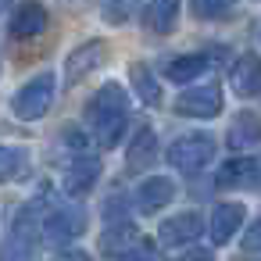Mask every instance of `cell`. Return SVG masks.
Returning <instances> with one entry per match:
<instances>
[{"label": "cell", "instance_id": "15", "mask_svg": "<svg viewBox=\"0 0 261 261\" xmlns=\"http://www.w3.org/2000/svg\"><path fill=\"white\" fill-rule=\"evenodd\" d=\"M257 179H261V168L250 158H232L218 168V186H229V190L232 186H254Z\"/></svg>", "mask_w": 261, "mask_h": 261}, {"label": "cell", "instance_id": "13", "mask_svg": "<svg viewBox=\"0 0 261 261\" xmlns=\"http://www.w3.org/2000/svg\"><path fill=\"white\" fill-rule=\"evenodd\" d=\"M240 225H243V204H218V207L211 211L207 232H211L215 243H229Z\"/></svg>", "mask_w": 261, "mask_h": 261}, {"label": "cell", "instance_id": "22", "mask_svg": "<svg viewBox=\"0 0 261 261\" xmlns=\"http://www.w3.org/2000/svg\"><path fill=\"white\" fill-rule=\"evenodd\" d=\"M136 8H140V0H104V4H100V11H104V18L111 25H122Z\"/></svg>", "mask_w": 261, "mask_h": 261}, {"label": "cell", "instance_id": "3", "mask_svg": "<svg viewBox=\"0 0 261 261\" xmlns=\"http://www.w3.org/2000/svg\"><path fill=\"white\" fill-rule=\"evenodd\" d=\"M50 104H54V75L43 72V75L29 79V83L15 93L11 111H15L22 122H36V118H43V115L50 111Z\"/></svg>", "mask_w": 261, "mask_h": 261}, {"label": "cell", "instance_id": "7", "mask_svg": "<svg viewBox=\"0 0 261 261\" xmlns=\"http://www.w3.org/2000/svg\"><path fill=\"white\" fill-rule=\"evenodd\" d=\"M97 179H100V161H97V158H75V161L65 168L61 186H65L68 197H83V193H90V190L97 186Z\"/></svg>", "mask_w": 261, "mask_h": 261}, {"label": "cell", "instance_id": "11", "mask_svg": "<svg viewBox=\"0 0 261 261\" xmlns=\"http://www.w3.org/2000/svg\"><path fill=\"white\" fill-rule=\"evenodd\" d=\"M47 29V11L43 4H36V0H25V4H18V11L11 15V36L15 40H33Z\"/></svg>", "mask_w": 261, "mask_h": 261}, {"label": "cell", "instance_id": "28", "mask_svg": "<svg viewBox=\"0 0 261 261\" xmlns=\"http://www.w3.org/2000/svg\"><path fill=\"white\" fill-rule=\"evenodd\" d=\"M11 8V0H0V11H8Z\"/></svg>", "mask_w": 261, "mask_h": 261}, {"label": "cell", "instance_id": "9", "mask_svg": "<svg viewBox=\"0 0 261 261\" xmlns=\"http://www.w3.org/2000/svg\"><path fill=\"white\" fill-rule=\"evenodd\" d=\"M172 197H175V182L165 179V175H150V179H143L140 190H136V207H140L143 215H154V211H161Z\"/></svg>", "mask_w": 261, "mask_h": 261}, {"label": "cell", "instance_id": "14", "mask_svg": "<svg viewBox=\"0 0 261 261\" xmlns=\"http://www.w3.org/2000/svg\"><path fill=\"white\" fill-rule=\"evenodd\" d=\"M154 154H158V140H154V133L143 125V129H136V136L129 140V147H125V165H129V172H143V168H150L154 165Z\"/></svg>", "mask_w": 261, "mask_h": 261}, {"label": "cell", "instance_id": "6", "mask_svg": "<svg viewBox=\"0 0 261 261\" xmlns=\"http://www.w3.org/2000/svg\"><path fill=\"white\" fill-rule=\"evenodd\" d=\"M175 111L182 118H215L222 111V86L218 83H204V86H193V90L179 93Z\"/></svg>", "mask_w": 261, "mask_h": 261}, {"label": "cell", "instance_id": "19", "mask_svg": "<svg viewBox=\"0 0 261 261\" xmlns=\"http://www.w3.org/2000/svg\"><path fill=\"white\" fill-rule=\"evenodd\" d=\"M136 240V225L133 222H115L104 236H100V250L108 254V257H115V254H125V247Z\"/></svg>", "mask_w": 261, "mask_h": 261}, {"label": "cell", "instance_id": "4", "mask_svg": "<svg viewBox=\"0 0 261 261\" xmlns=\"http://www.w3.org/2000/svg\"><path fill=\"white\" fill-rule=\"evenodd\" d=\"M211 158H215V143H211V136H204V133L179 136V140L168 147V161H172V168H179V172H200Z\"/></svg>", "mask_w": 261, "mask_h": 261}, {"label": "cell", "instance_id": "1", "mask_svg": "<svg viewBox=\"0 0 261 261\" xmlns=\"http://www.w3.org/2000/svg\"><path fill=\"white\" fill-rule=\"evenodd\" d=\"M125 118H129V108H125V90L118 83L100 86L97 97L86 104V125H90V133L100 147H115L122 140Z\"/></svg>", "mask_w": 261, "mask_h": 261}, {"label": "cell", "instance_id": "17", "mask_svg": "<svg viewBox=\"0 0 261 261\" xmlns=\"http://www.w3.org/2000/svg\"><path fill=\"white\" fill-rule=\"evenodd\" d=\"M207 72V58L204 54H182V58H172L168 65H165V75L172 79V83H193L197 75H204Z\"/></svg>", "mask_w": 261, "mask_h": 261}, {"label": "cell", "instance_id": "27", "mask_svg": "<svg viewBox=\"0 0 261 261\" xmlns=\"http://www.w3.org/2000/svg\"><path fill=\"white\" fill-rule=\"evenodd\" d=\"M65 143H72L75 150H83V147H86V140H83V136H79L75 129H68V133H65Z\"/></svg>", "mask_w": 261, "mask_h": 261}, {"label": "cell", "instance_id": "23", "mask_svg": "<svg viewBox=\"0 0 261 261\" xmlns=\"http://www.w3.org/2000/svg\"><path fill=\"white\" fill-rule=\"evenodd\" d=\"M190 4H193L197 18H222L232 8V0H190Z\"/></svg>", "mask_w": 261, "mask_h": 261}, {"label": "cell", "instance_id": "16", "mask_svg": "<svg viewBox=\"0 0 261 261\" xmlns=\"http://www.w3.org/2000/svg\"><path fill=\"white\" fill-rule=\"evenodd\" d=\"M175 18H179V0H150L147 11H143V25L158 36L172 33L175 29Z\"/></svg>", "mask_w": 261, "mask_h": 261}, {"label": "cell", "instance_id": "5", "mask_svg": "<svg viewBox=\"0 0 261 261\" xmlns=\"http://www.w3.org/2000/svg\"><path fill=\"white\" fill-rule=\"evenodd\" d=\"M86 229V211L79 204H61L43 218V240L47 243H68L75 236H83Z\"/></svg>", "mask_w": 261, "mask_h": 261}, {"label": "cell", "instance_id": "8", "mask_svg": "<svg viewBox=\"0 0 261 261\" xmlns=\"http://www.w3.org/2000/svg\"><path fill=\"white\" fill-rule=\"evenodd\" d=\"M104 54H108V43H104V40H90V43H83L79 50H72V54H68V65H65L68 86L79 83L83 75H90V72L104 61Z\"/></svg>", "mask_w": 261, "mask_h": 261}, {"label": "cell", "instance_id": "21", "mask_svg": "<svg viewBox=\"0 0 261 261\" xmlns=\"http://www.w3.org/2000/svg\"><path fill=\"white\" fill-rule=\"evenodd\" d=\"M129 79H133V90L140 93L143 104H158V100H161V90H158L154 72H150L147 65H133V68H129Z\"/></svg>", "mask_w": 261, "mask_h": 261}, {"label": "cell", "instance_id": "20", "mask_svg": "<svg viewBox=\"0 0 261 261\" xmlns=\"http://www.w3.org/2000/svg\"><path fill=\"white\" fill-rule=\"evenodd\" d=\"M29 168V154L22 147H0V182H15Z\"/></svg>", "mask_w": 261, "mask_h": 261}, {"label": "cell", "instance_id": "26", "mask_svg": "<svg viewBox=\"0 0 261 261\" xmlns=\"http://www.w3.org/2000/svg\"><path fill=\"white\" fill-rule=\"evenodd\" d=\"M54 261H90V254H86V250H65V254H58Z\"/></svg>", "mask_w": 261, "mask_h": 261}, {"label": "cell", "instance_id": "25", "mask_svg": "<svg viewBox=\"0 0 261 261\" xmlns=\"http://www.w3.org/2000/svg\"><path fill=\"white\" fill-rule=\"evenodd\" d=\"M172 261H211V254H207V250H186V254H179V257H172Z\"/></svg>", "mask_w": 261, "mask_h": 261}, {"label": "cell", "instance_id": "18", "mask_svg": "<svg viewBox=\"0 0 261 261\" xmlns=\"http://www.w3.org/2000/svg\"><path fill=\"white\" fill-rule=\"evenodd\" d=\"M254 143H261V122L250 115V111H243L232 125H229V147H254Z\"/></svg>", "mask_w": 261, "mask_h": 261}, {"label": "cell", "instance_id": "10", "mask_svg": "<svg viewBox=\"0 0 261 261\" xmlns=\"http://www.w3.org/2000/svg\"><path fill=\"white\" fill-rule=\"evenodd\" d=\"M200 229H204V225H200V215H197V211H182V215H172V218L158 229V236H161L165 247H179V243L197 240Z\"/></svg>", "mask_w": 261, "mask_h": 261}, {"label": "cell", "instance_id": "12", "mask_svg": "<svg viewBox=\"0 0 261 261\" xmlns=\"http://www.w3.org/2000/svg\"><path fill=\"white\" fill-rule=\"evenodd\" d=\"M229 83L240 97H257L261 93V58L257 54H243L232 72H229Z\"/></svg>", "mask_w": 261, "mask_h": 261}, {"label": "cell", "instance_id": "2", "mask_svg": "<svg viewBox=\"0 0 261 261\" xmlns=\"http://www.w3.org/2000/svg\"><path fill=\"white\" fill-rule=\"evenodd\" d=\"M36 240H40V218H36V204H29L15 215L8 240H4V250H0V261H33Z\"/></svg>", "mask_w": 261, "mask_h": 261}, {"label": "cell", "instance_id": "24", "mask_svg": "<svg viewBox=\"0 0 261 261\" xmlns=\"http://www.w3.org/2000/svg\"><path fill=\"white\" fill-rule=\"evenodd\" d=\"M240 243H243V250H247V254H257V250H261V218L247 225V232H243V240H240Z\"/></svg>", "mask_w": 261, "mask_h": 261}]
</instances>
